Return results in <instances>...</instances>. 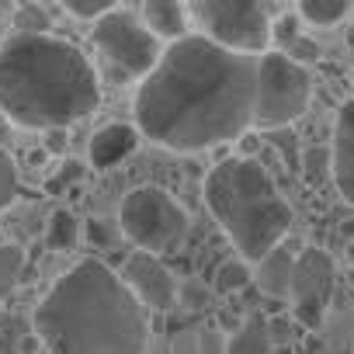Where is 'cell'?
Instances as JSON below:
<instances>
[{"instance_id": "30bf717a", "label": "cell", "mask_w": 354, "mask_h": 354, "mask_svg": "<svg viewBox=\"0 0 354 354\" xmlns=\"http://www.w3.org/2000/svg\"><path fill=\"white\" fill-rule=\"evenodd\" d=\"M122 281L132 288V295L146 306V309H153V313H170V309H177L181 306V281H177L167 268H163V261L160 257H153V254H142V250H136L129 261H125V268H122Z\"/></svg>"}, {"instance_id": "ffe728a7", "label": "cell", "mask_w": 354, "mask_h": 354, "mask_svg": "<svg viewBox=\"0 0 354 354\" xmlns=\"http://www.w3.org/2000/svg\"><path fill=\"white\" fill-rule=\"evenodd\" d=\"M15 28L18 35H49L53 21H49V11L39 8V4H25L15 11Z\"/></svg>"}, {"instance_id": "e0dca14e", "label": "cell", "mask_w": 354, "mask_h": 354, "mask_svg": "<svg viewBox=\"0 0 354 354\" xmlns=\"http://www.w3.org/2000/svg\"><path fill=\"white\" fill-rule=\"evenodd\" d=\"M46 240L53 250H73L77 240H80V223L70 209H56L49 216V230H46Z\"/></svg>"}, {"instance_id": "8992f818", "label": "cell", "mask_w": 354, "mask_h": 354, "mask_svg": "<svg viewBox=\"0 0 354 354\" xmlns=\"http://www.w3.org/2000/svg\"><path fill=\"white\" fill-rule=\"evenodd\" d=\"M192 21L202 28L205 39L216 46L240 53V56H264L271 53V8L254 0H192Z\"/></svg>"}, {"instance_id": "d6a6232c", "label": "cell", "mask_w": 354, "mask_h": 354, "mask_svg": "<svg viewBox=\"0 0 354 354\" xmlns=\"http://www.w3.org/2000/svg\"><path fill=\"white\" fill-rule=\"evenodd\" d=\"M46 149H49V153H63V149H66V129L46 132Z\"/></svg>"}, {"instance_id": "f546056e", "label": "cell", "mask_w": 354, "mask_h": 354, "mask_svg": "<svg viewBox=\"0 0 354 354\" xmlns=\"http://www.w3.org/2000/svg\"><path fill=\"white\" fill-rule=\"evenodd\" d=\"M261 146H264V142H261V136L250 129V132H243V136L236 139V156H240V160H257Z\"/></svg>"}, {"instance_id": "d4e9b609", "label": "cell", "mask_w": 354, "mask_h": 354, "mask_svg": "<svg viewBox=\"0 0 354 354\" xmlns=\"http://www.w3.org/2000/svg\"><path fill=\"white\" fill-rule=\"evenodd\" d=\"M181 306H188V309H205L209 306V299H212V292L202 285V281H185L181 285Z\"/></svg>"}, {"instance_id": "9c48e42d", "label": "cell", "mask_w": 354, "mask_h": 354, "mask_svg": "<svg viewBox=\"0 0 354 354\" xmlns=\"http://www.w3.org/2000/svg\"><path fill=\"white\" fill-rule=\"evenodd\" d=\"M333 257L319 247H306L295 257V271H292V319L306 330H319L326 319V306L333 295Z\"/></svg>"}, {"instance_id": "6da1fadb", "label": "cell", "mask_w": 354, "mask_h": 354, "mask_svg": "<svg viewBox=\"0 0 354 354\" xmlns=\"http://www.w3.org/2000/svg\"><path fill=\"white\" fill-rule=\"evenodd\" d=\"M257 63L261 56L230 53L205 35L167 46L136 91L139 136L174 153L236 142L254 125Z\"/></svg>"}, {"instance_id": "44dd1931", "label": "cell", "mask_w": 354, "mask_h": 354, "mask_svg": "<svg viewBox=\"0 0 354 354\" xmlns=\"http://www.w3.org/2000/svg\"><path fill=\"white\" fill-rule=\"evenodd\" d=\"M250 278H254V274H250V268H247L243 261H226V264L216 268V292H219V295L240 292Z\"/></svg>"}, {"instance_id": "3957f363", "label": "cell", "mask_w": 354, "mask_h": 354, "mask_svg": "<svg viewBox=\"0 0 354 354\" xmlns=\"http://www.w3.org/2000/svg\"><path fill=\"white\" fill-rule=\"evenodd\" d=\"M101 104L91 59L56 35H11L0 42V111L21 129L56 132Z\"/></svg>"}, {"instance_id": "2e32d148", "label": "cell", "mask_w": 354, "mask_h": 354, "mask_svg": "<svg viewBox=\"0 0 354 354\" xmlns=\"http://www.w3.org/2000/svg\"><path fill=\"white\" fill-rule=\"evenodd\" d=\"M351 11H354L351 0H302L295 8V15L306 25H316V28H330V25L351 18Z\"/></svg>"}, {"instance_id": "52a82bcc", "label": "cell", "mask_w": 354, "mask_h": 354, "mask_svg": "<svg viewBox=\"0 0 354 354\" xmlns=\"http://www.w3.org/2000/svg\"><path fill=\"white\" fill-rule=\"evenodd\" d=\"M94 49L104 59L111 80H146L163 56L160 39L129 8H115L111 15L94 21Z\"/></svg>"}, {"instance_id": "277c9868", "label": "cell", "mask_w": 354, "mask_h": 354, "mask_svg": "<svg viewBox=\"0 0 354 354\" xmlns=\"http://www.w3.org/2000/svg\"><path fill=\"white\" fill-rule=\"evenodd\" d=\"M205 205L240 250L243 264H261L274 247H281L292 226V205L257 160L230 156L212 167L205 177Z\"/></svg>"}, {"instance_id": "7c38bea8", "label": "cell", "mask_w": 354, "mask_h": 354, "mask_svg": "<svg viewBox=\"0 0 354 354\" xmlns=\"http://www.w3.org/2000/svg\"><path fill=\"white\" fill-rule=\"evenodd\" d=\"M139 129L136 125H125V122H111V125H101L94 136H91V146H87V156H91V167L97 170H108V167H118L122 160H129L139 146Z\"/></svg>"}, {"instance_id": "7402d4cb", "label": "cell", "mask_w": 354, "mask_h": 354, "mask_svg": "<svg viewBox=\"0 0 354 354\" xmlns=\"http://www.w3.org/2000/svg\"><path fill=\"white\" fill-rule=\"evenodd\" d=\"M299 39H302V18H299L295 11L274 18V25H271V46H274L278 53H285V49H288L292 42H299Z\"/></svg>"}, {"instance_id": "83f0119b", "label": "cell", "mask_w": 354, "mask_h": 354, "mask_svg": "<svg viewBox=\"0 0 354 354\" xmlns=\"http://www.w3.org/2000/svg\"><path fill=\"white\" fill-rule=\"evenodd\" d=\"M80 177H84V167H80L77 160H66V163L59 167V174L53 177V181H49V192H63L66 185H73V181H80Z\"/></svg>"}, {"instance_id": "5bb4252c", "label": "cell", "mask_w": 354, "mask_h": 354, "mask_svg": "<svg viewBox=\"0 0 354 354\" xmlns=\"http://www.w3.org/2000/svg\"><path fill=\"white\" fill-rule=\"evenodd\" d=\"M295 257H299V254H292L285 243L274 247V250L254 268V281H257V288H261L264 295H271V299H288V295H292Z\"/></svg>"}, {"instance_id": "cb8c5ba5", "label": "cell", "mask_w": 354, "mask_h": 354, "mask_svg": "<svg viewBox=\"0 0 354 354\" xmlns=\"http://www.w3.org/2000/svg\"><path fill=\"white\" fill-rule=\"evenodd\" d=\"M73 18H80V21H101L104 15H111L118 4L115 0H66L63 4Z\"/></svg>"}, {"instance_id": "8fae6325", "label": "cell", "mask_w": 354, "mask_h": 354, "mask_svg": "<svg viewBox=\"0 0 354 354\" xmlns=\"http://www.w3.org/2000/svg\"><path fill=\"white\" fill-rule=\"evenodd\" d=\"M333 185L347 205H354V101H344L333 125Z\"/></svg>"}, {"instance_id": "603a6c76", "label": "cell", "mask_w": 354, "mask_h": 354, "mask_svg": "<svg viewBox=\"0 0 354 354\" xmlns=\"http://www.w3.org/2000/svg\"><path fill=\"white\" fill-rule=\"evenodd\" d=\"M18 198V167L11 160V153L0 146V212Z\"/></svg>"}, {"instance_id": "4fadbf2b", "label": "cell", "mask_w": 354, "mask_h": 354, "mask_svg": "<svg viewBox=\"0 0 354 354\" xmlns=\"http://www.w3.org/2000/svg\"><path fill=\"white\" fill-rule=\"evenodd\" d=\"M139 18L146 21V28L160 39V42H181L188 39V4H177V0H149V4H142Z\"/></svg>"}, {"instance_id": "ac0fdd59", "label": "cell", "mask_w": 354, "mask_h": 354, "mask_svg": "<svg viewBox=\"0 0 354 354\" xmlns=\"http://www.w3.org/2000/svg\"><path fill=\"white\" fill-rule=\"evenodd\" d=\"M25 271V250L15 243H0V299H8Z\"/></svg>"}, {"instance_id": "5b68a950", "label": "cell", "mask_w": 354, "mask_h": 354, "mask_svg": "<svg viewBox=\"0 0 354 354\" xmlns=\"http://www.w3.org/2000/svg\"><path fill=\"white\" fill-rule=\"evenodd\" d=\"M118 226L142 254L156 257V254L181 250V243L188 240L192 219L170 192H163L156 185H142L122 198Z\"/></svg>"}, {"instance_id": "d6986e66", "label": "cell", "mask_w": 354, "mask_h": 354, "mask_svg": "<svg viewBox=\"0 0 354 354\" xmlns=\"http://www.w3.org/2000/svg\"><path fill=\"white\" fill-rule=\"evenodd\" d=\"M326 174H333V153L330 146H309L302 153V177L309 185H323Z\"/></svg>"}, {"instance_id": "f1b7e54d", "label": "cell", "mask_w": 354, "mask_h": 354, "mask_svg": "<svg viewBox=\"0 0 354 354\" xmlns=\"http://www.w3.org/2000/svg\"><path fill=\"white\" fill-rule=\"evenodd\" d=\"M268 333H271V344H274V347H288V344L295 340V326H292L288 319H281V316L268 323Z\"/></svg>"}, {"instance_id": "ba28073f", "label": "cell", "mask_w": 354, "mask_h": 354, "mask_svg": "<svg viewBox=\"0 0 354 354\" xmlns=\"http://www.w3.org/2000/svg\"><path fill=\"white\" fill-rule=\"evenodd\" d=\"M313 97V73L288 59L285 53L271 49L257 63V104L254 125L257 129H285L292 125Z\"/></svg>"}, {"instance_id": "d590c367", "label": "cell", "mask_w": 354, "mask_h": 354, "mask_svg": "<svg viewBox=\"0 0 354 354\" xmlns=\"http://www.w3.org/2000/svg\"><path fill=\"white\" fill-rule=\"evenodd\" d=\"M347 261H351V268H354V243L347 247Z\"/></svg>"}, {"instance_id": "7a4b0ae2", "label": "cell", "mask_w": 354, "mask_h": 354, "mask_svg": "<svg viewBox=\"0 0 354 354\" xmlns=\"http://www.w3.org/2000/svg\"><path fill=\"white\" fill-rule=\"evenodd\" d=\"M35 337L49 354H146L149 309L104 261L73 264L35 306Z\"/></svg>"}, {"instance_id": "4dcf8cb0", "label": "cell", "mask_w": 354, "mask_h": 354, "mask_svg": "<svg viewBox=\"0 0 354 354\" xmlns=\"http://www.w3.org/2000/svg\"><path fill=\"white\" fill-rule=\"evenodd\" d=\"M170 354H198V333L181 330L174 337V344H170Z\"/></svg>"}, {"instance_id": "836d02e7", "label": "cell", "mask_w": 354, "mask_h": 354, "mask_svg": "<svg viewBox=\"0 0 354 354\" xmlns=\"http://www.w3.org/2000/svg\"><path fill=\"white\" fill-rule=\"evenodd\" d=\"M8 136H11V118H8L4 111H0V146L8 142Z\"/></svg>"}, {"instance_id": "4316f807", "label": "cell", "mask_w": 354, "mask_h": 354, "mask_svg": "<svg viewBox=\"0 0 354 354\" xmlns=\"http://www.w3.org/2000/svg\"><path fill=\"white\" fill-rule=\"evenodd\" d=\"M226 337L216 326H202L198 330V354H226Z\"/></svg>"}, {"instance_id": "1f68e13d", "label": "cell", "mask_w": 354, "mask_h": 354, "mask_svg": "<svg viewBox=\"0 0 354 354\" xmlns=\"http://www.w3.org/2000/svg\"><path fill=\"white\" fill-rule=\"evenodd\" d=\"M87 236H91V243H97V247H111V243H115V233H111L101 219H91V223H87Z\"/></svg>"}, {"instance_id": "e575fe53", "label": "cell", "mask_w": 354, "mask_h": 354, "mask_svg": "<svg viewBox=\"0 0 354 354\" xmlns=\"http://www.w3.org/2000/svg\"><path fill=\"white\" fill-rule=\"evenodd\" d=\"M347 46H351V53H354V25L347 28Z\"/></svg>"}, {"instance_id": "484cf974", "label": "cell", "mask_w": 354, "mask_h": 354, "mask_svg": "<svg viewBox=\"0 0 354 354\" xmlns=\"http://www.w3.org/2000/svg\"><path fill=\"white\" fill-rule=\"evenodd\" d=\"M285 56H288V59H295L299 66H306V70H309V63H316V59H319V46H316L313 39H306V35H302L299 42H292V46L285 49Z\"/></svg>"}, {"instance_id": "9a60e30c", "label": "cell", "mask_w": 354, "mask_h": 354, "mask_svg": "<svg viewBox=\"0 0 354 354\" xmlns=\"http://www.w3.org/2000/svg\"><path fill=\"white\" fill-rule=\"evenodd\" d=\"M271 333H268V319L250 316L247 323H240L226 344V354H271Z\"/></svg>"}]
</instances>
